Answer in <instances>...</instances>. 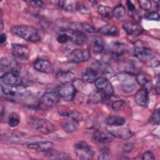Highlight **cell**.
<instances>
[{
	"label": "cell",
	"instance_id": "obj_1",
	"mask_svg": "<svg viewBox=\"0 0 160 160\" xmlns=\"http://www.w3.org/2000/svg\"><path fill=\"white\" fill-rule=\"evenodd\" d=\"M11 32L14 35L26 41L36 42L41 40L38 29L29 25H16L11 28Z\"/></svg>",
	"mask_w": 160,
	"mask_h": 160
},
{
	"label": "cell",
	"instance_id": "obj_2",
	"mask_svg": "<svg viewBox=\"0 0 160 160\" xmlns=\"http://www.w3.org/2000/svg\"><path fill=\"white\" fill-rule=\"evenodd\" d=\"M28 124L32 129L44 134H49L55 130L54 124L48 119L36 117H31L28 119Z\"/></svg>",
	"mask_w": 160,
	"mask_h": 160
},
{
	"label": "cell",
	"instance_id": "obj_3",
	"mask_svg": "<svg viewBox=\"0 0 160 160\" xmlns=\"http://www.w3.org/2000/svg\"><path fill=\"white\" fill-rule=\"evenodd\" d=\"M74 151L78 158L82 160L92 159L94 154L91 146L84 141H78L74 144Z\"/></svg>",
	"mask_w": 160,
	"mask_h": 160
},
{
	"label": "cell",
	"instance_id": "obj_4",
	"mask_svg": "<svg viewBox=\"0 0 160 160\" xmlns=\"http://www.w3.org/2000/svg\"><path fill=\"white\" fill-rule=\"evenodd\" d=\"M60 99L61 98L56 90L46 92L40 98L39 106L42 109H48L57 104Z\"/></svg>",
	"mask_w": 160,
	"mask_h": 160
},
{
	"label": "cell",
	"instance_id": "obj_5",
	"mask_svg": "<svg viewBox=\"0 0 160 160\" xmlns=\"http://www.w3.org/2000/svg\"><path fill=\"white\" fill-rule=\"evenodd\" d=\"M56 91L61 98L64 101H70L73 100L75 97L76 88L72 82H69L61 84L56 88Z\"/></svg>",
	"mask_w": 160,
	"mask_h": 160
},
{
	"label": "cell",
	"instance_id": "obj_6",
	"mask_svg": "<svg viewBox=\"0 0 160 160\" xmlns=\"http://www.w3.org/2000/svg\"><path fill=\"white\" fill-rule=\"evenodd\" d=\"M134 54L138 59L144 62H153V59L158 57L152 50L143 46H136L134 48Z\"/></svg>",
	"mask_w": 160,
	"mask_h": 160
},
{
	"label": "cell",
	"instance_id": "obj_7",
	"mask_svg": "<svg viewBox=\"0 0 160 160\" xmlns=\"http://www.w3.org/2000/svg\"><path fill=\"white\" fill-rule=\"evenodd\" d=\"M91 58V52L88 49H76L70 52L67 59L70 62L81 63L88 61Z\"/></svg>",
	"mask_w": 160,
	"mask_h": 160
},
{
	"label": "cell",
	"instance_id": "obj_8",
	"mask_svg": "<svg viewBox=\"0 0 160 160\" xmlns=\"http://www.w3.org/2000/svg\"><path fill=\"white\" fill-rule=\"evenodd\" d=\"M1 82L9 86H22V79L17 71H11L1 76Z\"/></svg>",
	"mask_w": 160,
	"mask_h": 160
},
{
	"label": "cell",
	"instance_id": "obj_9",
	"mask_svg": "<svg viewBox=\"0 0 160 160\" xmlns=\"http://www.w3.org/2000/svg\"><path fill=\"white\" fill-rule=\"evenodd\" d=\"M94 84L97 89L103 92L107 96H112L114 88L107 78L102 76L98 77L94 81Z\"/></svg>",
	"mask_w": 160,
	"mask_h": 160
},
{
	"label": "cell",
	"instance_id": "obj_10",
	"mask_svg": "<svg viewBox=\"0 0 160 160\" xmlns=\"http://www.w3.org/2000/svg\"><path fill=\"white\" fill-rule=\"evenodd\" d=\"M91 138L97 142L107 144L111 142L114 139V136L109 132V131L95 129L93 130L91 133Z\"/></svg>",
	"mask_w": 160,
	"mask_h": 160
},
{
	"label": "cell",
	"instance_id": "obj_11",
	"mask_svg": "<svg viewBox=\"0 0 160 160\" xmlns=\"http://www.w3.org/2000/svg\"><path fill=\"white\" fill-rule=\"evenodd\" d=\"M11 52L14 57L21 60H26L30 56L29 48L24 44H12L11 46Z\"/></svg>",
	"mask_w": 160,
	"mask_h": 160
},
{
	"label": "cell",
	"instance_id": "obj_12",
	"mask_svg": "<svg viewBox=\"0 0 160 160\" xmlns=\"http://www.w3.org/2000/svg\"><path fill=\"white\" fill-rule=\"evenodd\" d=\"M66 28L70 31H80L82 32H88V33H94L96 32L95 28L88 23L84 22H69L66 26Z\"/></svg>",
	"mask_w": 160,
	"mask_h": 160
},
{
	"label": "cell",
	"instance_id": "obj_13",
	"mask_svg": "<svg viewBox=\"0 0 160 160\" xmlns=\"http://www.w3.org/2000/svg\"><path fill=\"white\" fill-rule=\"evenodd\" d=\"M34 68L41 72L50 74L54 72V67L51 62L46 59H39L34 62Z\"/></svg>",
	"mask_w": 160,
	"mask_h": 160
},
{
	"label": "cell",
	"instance_id": "obj_14",
	"mask_svg": "<svg viewBox=\"0 0 160 160\" xmlns=\"http://www.w3.org/2000/svg\"><path fill=\"white\" fill-rule=\"evenodd\" d=\"M53 146V143L48 141H42L38 142H34L29 143L27 145L28 149H32L38 152H46L48 150L52 149Z\"/></svg>",
	"mask_w": 160,
	"mask_h": 160
},
{
	"label": "cell",
	"instance_id": "obj_15",
	"mask_svg": "<svg viewBox=\"0 0 160 160\" xmlns=\"http://www.w3.org/2000/svg\"><path fill=\"white\" fill-rule=\"evenodd\" d=\"M134 99L139 106L142 107L148 106L149 103L148 90L144 88L139 89L135 94Z\"/></svg>",
	"mask_w": 160,
	"mask_h": 160
},
{
	"label": "cell",
	"instance_id": "obj_16",
	"mask_svg": "<svg viewBox=\"0 0 160 160\" xmlns=\"http://www.w3.org/2000/svg\"><path fill=\"white\" fill-rule=\"evenodd\" d=\"M122 28L127 34L131 36H139L144 31L143 28L139 24L132 22L124 23Z\"/></svg>",
	"mask_w": 160,
	"mask_h": 160
},
{
	"label": "cell",
	"instance_id": "obj_17",
	"mask_svg": "<svg viewBox=\"0 0 160 160\" xmlns=\"http://www.w3.org/2000/svg\"><path fill=\"white\" fill-rule=\"evenodd\" d=\"M109 51L113 56L116 57H120L127 52L128 47L124 43L114 42L109 45Z\"/></svg>",
	"mask_w": 160,
	"mask_h": 160
},
{
	"label": "cell",
	"instance_id": "obj_18",
	"mask_svg": "<svg viewBox=\"0 0 160 160\" xmlns=\"http://www.w3.org/2000/svg\"><path fill=\"white\" fill-rule=\"evenodd\" d=\"M69 35L70 37V41L78 46L85 44L88 40L86 34L82 32L70 31V34Z\"/></svg>",
	"mask_w": 160,
	"mask_h": 160
},
{
	"label": "cell",
	"instance_id": "obj_19",
	"mask_svg": "<svg viewBox=\"0 0 160 160\" xmlns=\"http://www.w3.org/2000/svg\"><path fill=\"white\" fill-rule=\"evenodd\" d=\"M2 92L8 96H14L18 94H22L24 91V89L21 86H9L4 84H1V86Z\"/></svg>",
	"mask_w": 160,
	"mask_h": 160
},
{
	"label": "cell",
	"instance_id": "obj_20",
	"mask_svg": "<svg viewBox=\"0 0 160 160\" xmlns=\"http://www.w3.org/2000/svg\"><path fill=\"white\" fill-rule=\"evenodd\" d=\"M90 47L96 53L102 52L104 49V43L102 39L99 36H93L90 41Z\"/></svg>",
	"mask_w": 160,
	"mask_h": 160
},
{
	"label": "cell",
	"instance_id": "obj_21",
	"mask_svg": "<svg viewBox=\"0 0 160 160\" xmlns=\"http://www.w3.org/2000/svg\"><path fill=\"white\" fill-rule=\"evenodd\" d=\"M108 96L99 90L92 91L88 96V102L90 104H94L104 101Z\"/></svg>",
	"mask_w": 160,
	"mask_h": 160
},
{
	"label": "cell",
	"instance_id": "obj_22",
	"mask_svg": "<svg viewBox=\"0 0 160 160\" xmlns=\"http://www.w3.org/2000/svg\"><path fill=\"white\" fill-rule=\"evenodd\" d=\"M56 78L61 84L72 82L75 80L74 74L71 71H59L56 74Z\"/></svg>",
	"mask_w": 160,
	"mask_h": 160
},
{
	"label": "cell",
	"instance_id": "obj_23",
	"mask_svg": "<svg viewBox=\"0 0 160 160\" xmlns=\"http://www.w3.org/2000/svg\"><path fill=\"white\" fill-rule=\"evenodd\" d=\"M98 78V72L92 68H87L82 74V79L84 82L88 83L94 82Z\"/></svg>",
	"mask_w": 160,
	"mask_h": 160
},
{
	"label": "cell",
	"instance_id": "obj_24",
	"mask_svg": "<svg viewBox=\"0 0 160 160\" xmlns=\"http://www.w3.org/2000/svg\"><path fill=\"white\" fill-rule=\"evenodd\" d=\"M16 66V63L14 61V59H12V58L9 57H3L1 59L0 67L2 71V70H8V71H16L15 70Z\"/></svg>",
	"mask_w": 160,
	"mask_h": 160
},
{
	"label": "cell",
	"instance_id": "obj_25",
	"mask_svg": "<svg viewBox=\"0 0 160 160\" xmlns=\"http://www.w3.org/2000/svg\"><path fill=\"white\" fill-rule=\"evenodd\" d=\"M77 3L75 1H60L58 2V6L65 11L73 12L77 11Z\"/></svg>",
	"mask_w": 160,
	"mask_h": 160
},
{
	"label": "cell",
	"instance_id": "obj_26",
	"mask_svg": "<svg viewBox=\"0 0 160 160\" xmlns=\"http://www.w3.org/2000/svg\"><path fill=\"white\" fill-rule=\"evenodd\" d=\"M99 32L105 36H115L118 34V28L112 24H107L99 29Z\"/></svg>",
	"mask_w": 160,
	"mask_h": 160
},
{
	"label": "cell",
	"instance_id": "obj_27",
	"mask_svg": "<svg viewBox=\"0 0 160 160\" xmlns=\"http://www.w3.org/2000/svg\"><path fill=\"white\" fill-rule=\"evenodd\" d=\"M136 81L140 84L142 88H146L149 90L152 87V81L151 78L145 74L140 73L136 76Z\"/></svg>",
	"mask_w": 160,
	"mask_h": 160
},
{
	"label": "cell",
	"instance_id": "obj_28",
	"mask_svg": "<svg viewBox=\"0 0 160 160\" xmlns=\"http://www.w3.org/2000/svg\"><path fill=\"white\" fill-rule=\"evenodd\" d=\"M105 122L110 126L121 127L126 123V119L118 116H110L106 119Z\"/></svg>",
	"mask_w": 160,
	"mask_h": 160
},
{
	"label": "cell",
	"instance_id": "obj_29",
	"mask_svg": "<svg viewBox=\"0 0 160 160\" xmlns=\"http://www.w3.org/2000/svg\"><path fill=\"white\" fill-rule=\"evenodd\" d=\"M98 12L104 21L109 20L112 16V9L106 6L99 5L98 8Z\"/></svg>",
	"mask_w": 160,
	"mask_h": 160
},
{
	"label": "cell",
	"instance_id": "obj_30",
	"mask_svg": "<svg viewBox=\"0 0 160 160\" xmlns=\"http://www.w3.org/2000/svg\"><path fill=\"white\" fill-rule=\"evenodd\" d=\"M109 132L114 136L121 138L124 139L130 138L132 134L131 131L126 128H119L116 129H111L109 131Z\"/></svg>",
	"mask_w": 160,
	"mask_h": 160
},
{
	"label": "cell",
	"instance_id": "obj_31",
	"mask_svg": "<svg viewBox=\"0 0 160 160\" xmlns=\"http://www.w3.org/2000/svg\"><path fill=\"white\" fill-rule=\"evenodd\" d=\"M45 155L49 158L51 159H69L71 158L68 156L66 154L59 152L57 150H53L52 149L45 152Z\"/></svg>",
	"mask_w": 160,
	"mask_h": 160
},
{
	"label": "cell",
	"instance_id": "obj_32",
	"mask_svg": "<svg viewBox=\"0 0 160 160\" xmlns=\"http://www.w3.org/2000/svg\"><path fill=\"white\" fill-rule=\"evenodd\" d=\"M126 9L121 4L117 5L112 10V16L118 19H121L126 16Z\"/></svg>",
	"mask_w": 160,
	"mask_h": 160
},
{
	"label": "cell",
	"instance_id": "obj_33",
	"mask_svg": "<svg viewBox=\"0 0 160 160\" xmlns=\"http://www.w3.org/2000/svg\"><path fill=\"white\" fill-rule=\"evenodd\" d=\"M61 114H62V116H64L71 118L72 121H74L76 122H79L82 120V114L76 111H71L70 112H63V113H61Z\"/></svg>",
	"mask_w": 160,
	"mask_h": 160
},
{
	"label": "cell",
	"instance_id": "obj_34",
	"mask_svg": "<svg viewBox=\"0 0 160 160\" xmlns=\"http://www.w3.org/2000/svg\"><path fill=\"white\" fill-rule=\"evenodd\" d=\"M76 122L71 120V121H67L62 124V128L68 133H71L74 132L78 128Z\"/></svg>",
	"mask_w": 160,
	"mask_h": 160
},
{
	"label": "cell",
	"instance_id": "obj_35",
	"mask_svg": "<svg viewBox=\"0 0 160 160\" xmlns=\"http://www.w3.org/2000/svg\"><path fill=\"white\" fill-rule=\"evenodd\" d=\"M20 122V118L16 112H11L9 116L8 124L11 128L17 126Z\"/></svg>",
	"mask_w": 160,
	"mask_h": 160
},
{
	"label": "cell",
	"instance_id": "obj_36",
	"mask_svg": "<svg viewBox=\"0 0 160 160\" xmlns=\"http://www.w3.org/2000/svg\"><path fill=\"white\" fill-rule=\"evenodd\" d=\"M124 104L125 102L122 99H117L112 102L111 108L115 111H119L123 108Z\"/></svg>",
	"mask_w": 160,
	"mask_h": 160
},
{
	"label": "cell",
	"instance_id": "obj_37",
	"mask_svg": "<svg viewBox=\"0 0 160 160\" xmlns=\"http://www.w3.org/2000/svg\"><path fill=\"white\" fill-rule=\"evenodd\" d=\"M149 122L152 124H159V109H156L149 119Z\"/></svg>",
	"mask_w": 160,
	"mask_h": 160
},
{
	"label": "cell",
	"instance_id": "obj_38",
	"mask_svg": "<svg viewBox=\"0 0 160 160\" xmlns=\"http://www.w3.org/2000/svg\"><path fill=\"white\" fill-rule=\"evenodd\" d=\"M140 8L144 11H149L151 9V2L148 0H139L138 1Z\"/></svg>",
	"mask_w": 160,
	"mask_h": 160
},
{
	"label": "cell",
	"instance_id": "obj_39",
	"mask_svg": "<svg viewBox=\"0 0 160 160\" xmlns=\"http://www.w3.org/2000/svg\"><path fill=\"white\" fill-rule=\"evenodd\" d=\"M56 39L61 44H64L70 41L69 35L66 33H61L58 35Z\"/></svg>",
	"mask_w": 160,
	"mask_h": 160
},
{
	"label": "cell",
	"instance_id": "obj_40",
	"mask_svg": "<svg viewBox=\"0 0 160 160\" xmlns=\"http://www.w3.org/2000/svg\"><path fill=\"white\" fill-rule=\"evenodd\" d=\"M111 155L109 150L108 149H104L101 151L99 155L98 156L99 159H102V160H107L111 159Z\"/></svg>",
	"mask_w": 160,
	"mask_h": 160
},
{
	"label": "cell",
	"instance_id": "obj_41",
	"mask_svg": "<svg viewBox=\"0 0 160 160\" xmlns=\"http://www.w3.org/2000/svg\"><path fill=\"white\" fill-rule=\"evenodd\" d=\"M25 2L29 6L32 8H42L44 6V3L41 1H26Z\"/></svg>",
	"mask_w": 160,
	"mask_h": 160
},
{
	"label": "cell",
	"instance_id": "obj_42",
	"mask_svg": "<svg viewBox=\"0 0 160 160\" xmlns=\"http://www.w3.org/2000/svg\"><path fill=\"white\" fill-rule=\"evenodd\" d=\"M77 11L82 14H88L89 13L88 9L82 2H78Z\"/></svg>",
	"mask_w": 160,
	"mask_h": 160
},
{
	"label": "cell",
	"instance_id": "obj_43",
	"mask_svg": "<svg viewBox=\"0 0 160 160\" xmlns=\"http://www.w3.org/2000/svg\"><path fill=\"white\" fill-rule=\"evenodd\" d=\"M135 88L136 86L134 83H127L122 85V89L126 92H132Z\"/></svg>",
	"mask_w": 160,
	"mask_h": 160
},
{
	"label": "cell",
	"instance_id": "obj_44",
	"mask_svg": "<svg viewBox=\"0 0 160 160\" xmlns=\"http://www.w3.org/2000/svg\"><path fill=\"white\" fill-rule=\"evenodd\" d=\"M147 18L149 20L159 21V15L158 12H157V11H151L147 15Z\"/></svg>",
	"mask_w": 160,
	"mask_h": 160
},
{
	"label": "cell",
	"instance_id": "obj_45",
	"mask_svg": "<svg viewBox=\"0 0 160 160\" xmlns=\"http://www.w3.org/2000/svg\"><path fill=\"white\" fill-rule=\"evenodd\" d=\"M142 159L143 160H152V159H155V157L152 152L148 151L142 154Z\"/></svg>",
	"mask_w": 160,
	"mask_h": 160
},
{
	"label": "cell",
	"instance_id": "obj_46",
	"mask_svg": "<svg viewBox=\"0 0 160 160\" xmlns=\"http://www.w3.org/2000/svg\"><path fill=\"white\" fill-rule=\"evenodd\" d=\"M126 6L128 7V10L131 12H136V8L133 3L131 1H126Z\"/></svg>",
	"mask_w": 160,
	"mask_h": 160
},
{
	"label": "cell",
	"instance_id": "obj_47",
	"mask_svg": "<svg viewBox=\"0 0 160 160\" xmlns=\"http://www.w3.org/2000/svg\"><path fill=\"white\" fill-rule=\"evenodd\" d=\"M132 148H133V146L131 144H126L124 146L123 149L125 151L129 152V151H131L132 149Z\"/></svg>",
	"mask_w": 160,
	"mask_h": 160
},
{
	"label": "cell",
	"instance_id": "obj_48",
	"mask_svg": "<svg viewBox=\"0 0 160 160\" xmlns=\"http://www.w3.org/2000/svg\"><path fill=\"white\" fill-rule=\"evenodd\" d=\"M7 40V36L5 33H1V36H0V42H1V44H4Z\"/></svg>",
	"mask_w": 160,
	"mask_h": 160
},
{
	"label": "cell",
	"instance_id": "obj_49",
	"mask_svg": "<svg viewBox=\"0 0 160 160\" xmlns=\"http://www.w3.org/2000/svg\"><path fill=\"white\" fill-rule=\"evenodd\" d=\"M155 91L158 94H159V81L158 79L156 83L155 84Z\"/></svg>",
	"mask_w": 160,
	"mask_h": 160
},
{
	"label": "cell",
	"instance_id": "obj_50",
	"mask_svg": "<svg viewBox=\"0 0 160 160\" xmlns=\"http://www.w3.org/2000/svg\"><path fill=\"white\" fill-rule=\"evenodd\" d=\"M3 21H2V19H1V29L2 30V28H3Z\"/></svg>",
	"mask_w": 160,
	"mask_h": 160
}]
</instances>
